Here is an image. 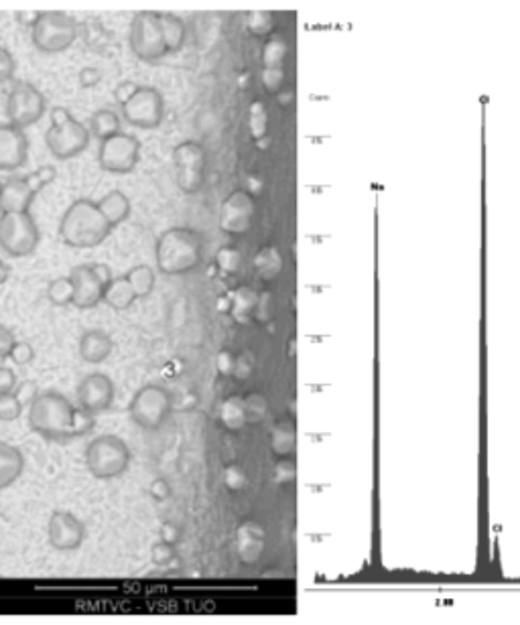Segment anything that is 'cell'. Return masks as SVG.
I'll return each mask as SVG.
<instances>
[{
  "mask_svg": "<svg viewBox=\"0 0 520 625\" xmlns=\"http://www.w3.org/2000/svg\"><path fill=\"white\" fill-rule=\"evenodd\" d=\"M128 43L133 53L143 61H157L169 53L157 11H139L133 17Z\"/></svg>",
  "mask_w": 520,
  "mask_h": 625,
  "instance_id": "ba28073f",
  "label": "cell"
},
{
  "mask_svg": "<svg viewBox=\"0 0 520 625\" xmlns=\"http://www.w3.org/2000/svg\"><path fill=\"white\" fill-rule=\"evenodd\" d=\"M155 258L163 274L189 272L202 260V238L189 228H171L159 236Z\"/></svg>",
  "mask_w": 520,
  "mask_h": 625,
  "instance_id": "3957f363",
  "label": "cell"
},
{
  "mask_svg": "<svg viewBox=\"0 0 520 625\" xmlns=\"http://www.w3.org/2000/svg\"><path fill=\"white\" fill-rule=\"evenodd\" d=\"M31 39L43 53H61L78 39V23L61 11H43L31 29Z\"/></svg>",
  "mask_w": 520,
  "mask_h": 625,
  "instance_id": "8992f818",
  "label": "cell"
},
{
  "mask_svg": "<svg viewBox=\"0 0 520 625\" xmlns=\"http://www.w3.org/2000/svg\"><path fill=\"white\" fill-rule=\"evenodd\" d=\"M35 197L25 177H11L0 183V214H25Z\"/></svg>",
  "mask_w": 520,
  "mask_h": 625,
  "instance_id": "ffe728a7",
  "label": "cell"
},
{
  "mask_svg": "<svg viewBox=\"0 0 520 625\" xmlns=\"http://www.w3.org/2000/svg\"><path fill=\"white\" fill-rule=\"evenodd\" d=\"M92 268H94V272L98 274V279H100V281L104 283V287H106V285H108V283H110V281L114 279V276H112V272H110V268H108L106 264L94 262V264H92Z\"/></svg>",
  "mask_w": 520,
  "mask_h": 625,
  "instance_id": "db71d44e",
  "label": "cell"
},
{
  "mask_svg": "<svg viewBox=\"0 0 520 625\" xmlns=\"http://www.w3.org/2000/svg\"><path fill=\"white\" fill-rule=\"evenodd\" d=\"M29 141L25 130L3 124L0 126V171H17L27 163Z\"/></svg>",
  "mask_w": 520,
  "mask_h": 625,
  "instance_id": "e0dca14e",
  "label": "cell"
},
{
  "mask_svg": "<svg viewBox=\"0 0 520 625\" xmlns=\"http://www.w3.org/2000/svg\"><path fill=\"white\" fill-rule=\"evenodd\" d=\"M55 177H57L55 167H51V165H43V167H39L37 171H33L31 175H27L25 179H27L29 187L33 189V193L37 195V193H39V191H43L47 185H51V183L55 181Z\"/></svg>",
  "mask_w": 520,
  "mask_h": 625,
  "instance_id": "f35d334b",
  "label": "cell"
},
{
  "mask_svg": "<svg viewBox=\"0 0 520 625\" xmlns=\"http://www.w3.org/2000/svg\"><path fill=\"white\" fill-rule=\"evenodd\" d=\"M33 358H35V350L27 341H15L13 350L9 354L11 362H15L17 366H27L33 362Z\"/></svg>",
  "mask_w": 520,
  "mask_h": 625,
  "instance_id": "b9f144b4",
  "label": "cell"
},
{
  "mask_svg": "<svg viewBox=\"0 0 520 625\" xmlns=\"http://www.w3.org/2000/svg\"><path fill=\"white\" fill-rule=\"evenodd\" d=\"M17 388V376L11 368L0 366V394H9L15 392Z\"/></svg>",
  "mask_w": 520,
  "mask_h": 625,
  "instance_id": "f907efd6",
  "label": "cell"
},
{
  "mask_svg": "<svg viewBox=\"0 0 520 625\" xmlns=\"http://www.w3.org/2000/svg\"><path fill=\"white\" fill-rule=\"evenodd\" d=\"M171 408H173V402H171L169 392L161 386L149 384L137 390L133 400H130L128 412H130V419H133L141 429L155 431L167 421Z\"/></svg>",
  "mask_w": 520,
  "mask_h": 625,
  "instance_id": "9c48e42d",
  "label": "cell"
},
{
  "mask_svg": "<svg viewBox=\"0 0 520 625\" xmlns=\"http://www.w3.org/2000/svg\"><path fill=\"white\" fill-rule=\"evenodd\" d=\"M220 423L230 431H240L248 423L246 402L240 396H230L220 406Z\"/></svg>",
  "mask_w": 520,
  "mask_h": 625,
  "instance_id": "83f0119b",
  "label": "cell"
},
{
  "mask_svg": "<svg viewBox=\"0 0 520 625\" xmlns=\"http://www.w3.org/2000/svg\"><path fill=\"white\" fill-rule=\"evenodd\" d=\"M149 496H151L155 502H165V500H169V496H171L169 483H167L163 477H157V479L149 485Z\"/></svg>",
  "mask_w": 520,
  "mask_h": 625,
  "instance_id": "f6af8a7d",
  "label": "cell"
},
{
  "mask_svg": "<svg viewBox=\"0 0 520 625\" xmlns=\"http://www.w3.org/2000/svg\"><path fill=\"white\" fill-rule=\"evenodd\" d=\"M159 21H161V31H163L167 51L169 53L179 51L187 37L185 23L177 15H171V13H159Z\"/></svg>",
  "mask_w": 520,
  "mask_h": 625,
  "instance_id": "f1b7e54d",
  "label": "cell"
},
{
  "mask_svg": "<svg viewBox=\"0 0 520 625\" xmlns=\"http://www.w3.org/2000/svg\"><path fill=\"white\" fill-rule=\"evenodd\" d=\"M11 276V268L5 260H0V285H5Z\"/></svg>",
  "mask_w": 520,
  "mask_h": 625,
  "instance_id": "9f6ffc18",
  "label": "cell"
},
{
  "mask_svg": "<svg viewBox=\"0 0 520 625\" xmlns=\"http://www.w3.org/2000/svg\"><path fill=\"white\" fill-rule=\"evenodd\" d=\"M236 550L240 554V561L254 563L260 557V550H263V532H260V528L254 524L240 526L236 534Z\"/></svg>",
  "mask_w": 520,
  "mask_h": 625,
  "instance_id": "d4e9b609",
  "label": "cell"
},
{
  "mask_svg": "<svg viewBox=\"0 0 520 625\" xmlns=\"http://www.w3.org/2000/svg\"><path fill=\"white\" fill-rule=\"evenodd\" d=\"M295 445V431L291 425H277L273 429V449L279 453V455H287L291 453Z\"/></svg>",
  "mask_w": 520,
  "mask_h": 625,
  "instance_id": "d590c367",
  "label": "cell"
},
{
  "mask_svg": "<svg viewBox=\"0 0 520 625\" xmlns=\"http://www.w3.org/2000/svg\"><path fill=\"white\" fill-rule=\"evenodd\" d=\"M51 128L45 132V145L49 153L59 159L68 161L82 155L90 145V130L76 120L70 110L61 106L51 110Z\"/></svg>",
  "mask_w": 520,
  "mask_h": 625,
  "instance_id": "277c9868",
  "label": "cell"
},
{
  "mask_svg": "<svg viewBox=\"0 0 520 625\" xmlns=\"http://www.w3.org/2000/svg\"><path fill=\"white\" fill-rule=\"evenodd\" d=\"M216 366H218V372H220L222 376H234V370H236V356L224 350V352L218 354Z\"/></svg>",
  "mask_w": 520,
  "mask_h": 625,
  "instance_id": "c3c4849f",
  "label": "cell"
},
{
  "mask_svg": "<svg viewBox=\"0 0 520 625\" xmlns=\"http://www.w3.org/2000/svg\"><path fill=\"white\" fill-rule=\"evenodd\" d=\"M248 124H250V132L254 143L260 149H267L271 145L269 138V110L263 102H252L248 108Z\"/></svg>",
  "mask_w": 520,
  "mask_h": 625,
  "instance_id": "4316f807",
  "label": "cell"
},
{
  "mask_svg": "<svg viewBox=\"0 0 520 625\" xmlns=\"http://www.w3.org/2000/svg\"><path fill=\"white\" fill-rule=\"evenodd\" d=\"M25 457L19 447L0 441V492L11 488V485L23 475Z\"/></svg>",
  "mask_w": 520,
  "mask_h": 625,
  "instance_id": "7402d4cb",
  "label": "cell"
},
{
  "mask_svg": "<svg viewBox=\"0 0 520 625\" xmlns=\"http://www.w3.org/2000/svg\"><path fill=\"white\" fill-rule=\"evenodd\" d=\"M47 540L55 550H76L86 540V526L70 512H53L47 524Z\"/></svg>",
  "mask_w": 520,
  "mask_h": 625,
  "instance_id": "5bb4252c",
  "label": "cell"
},
{
  "mask_svg": "<svg viewBox=\"0 0 520 625\" xmlns=\"http://www.w3.org/2000/svg\"><path fill=\"white\" fill-rule=\"evenodd\" d=\"M39 246V226L25 214H0V248L13 258L29 256Z\"/></svg>",
  "mask_w": 520,
  "mask_h": 625,
  "instance_id": "52a82bcc",
  "label": "cell"
},
{
  "mask_svg": "<svg viewBox=\"0 0 520 625\" xmlns=\"http://www.w3.org/2000/svg\"><path fill=\"white\" fill-rule=\"evenodd\" d=\"M94 416L92 412L84 410V408H76V416H74V431H76V437H82V435H88L92 429H94Z\"/></svg>",
  "mask_w": 520,
  "mask_h": 625,
  "instance_id": "ee69618b",
  "label": "cell"
},
{
  "mask_svg": "<svg viewBox=\"0 0 520 625\" xmlns=\"http://www.w3.org/2000/svg\"><path fill=\"white\" fill-rule=\"evenodd\" d=\"M224 483L226 488L232 490V492H240L244 485H246V473L238 467V465H230L226 467L224 471Z\"/></svg>",
  "mask_w": 520,
  "mask_h": 625,
  "instance_id": "7bdbcfd3",
  "label": "cell"
},
{
  "mask_svg": "<svg viewBox=\"0 0 520 625\" xmlns=\"http://www.w3.org/2000/svg\"><path fill=\"white\" fill-rule=\"evenodd\" d=\"M15 394H17V398L21 400L23 406H29V404L37 398L39 390H37V384H35V382H21V384H17Z\"/></svg>",
  "mask_w": 520,
  "mask_h": 625,
  "instance_id": "7dc6e473",
  "label": "cell"
},
{
  "mask_svg": "<svg viewBox=\"0 0 520 625\" xmlns=\"http://www.w3.org/2000/svg\"><path fill=\"white\" fill-rule=\"evenodd\" d=\"M39 15L41 13H37V11H21V13H17V19H19L21 25H29L33 29V25L37 23Z\"/></svg>",
  "mask_w": 520,
  "mask_h": 625,
  "instance_id": "11a10c76",
  "label": "cell"
},
{
  "mask_svg": "<svg viewBox=\"0 0 520 625\" xmlns=\"http://www.w3.org/2000/svg\"><path fill=\"white\" fill-rule=\"evenodd\" d=\"M15 341H17V339H15L13 331H11V329H7L5 325H0V362L9 358V354H11V350H13Z\"/></svg>",
  "mask_w": 520,
  "mask_h": 625,
  "instance_id": "bcb514c9",
  "label": "cell"
},
{
  "mask_svg": "<svg viewBox=\"0 0 520 625\" xmlns=\"http://www.w3.org/2000/svg\"><path fill=\"white\" fill-rule=\"evenodd\" d=\"M179 538H181V530H179L175 524L165 522V524L161 526V530H159V540L169 542V544H177Z\"/></svg>",
  "mask_w": 520,
  "mask_h": 625,
  "instance_id": "816d5d0a",
  "label": "cell"
},
{
  "mask_svg": "<svg viewBox=\"0 0 520 625\" xmlns=\"http://www.w3.org/2000/svg\"><path fill=\"white\" fill-rule=\"evenodd\" d=\"M114 350V341L106 331L90 329L80 337L78 352L86 364H102L110 358Z\"/></svg>",
  "mask_w": 520,
  "mask_h": 625,
  "instance_id": "44dd1931",
  "label": "cell"
},
{
  "mask_svg": "<svg viewBox=\"0 0 520 625\" xmlns=\"http://www.w3.org/2000/svg\"><path fill=\"white\" fill-rule=\"evenodd\" d=\"M112 232V226L102 216L100 207L92 199H78L63 212L59 222V236L70 248H96Z\"/></svg>",
  "mask_w": 520,
  "mask_h": 625,
  "instance_id": "6da1fadb",
  "label": "cell"
},
{
  "mask_svg": "<svg viewBox=\"0 0 520 625\" xmlns=\"http://www.w3.org/2000/svg\"><path fill=\"white\" fill-rule=\"evenodd\" d=\"M124 276H126V281L130 283V287H133L137 299L149 297V295L153 293L157 276H155V270H153L151 266L139 264V266H135V268H130Z\"/></svg>",
  "mask_w": 520,
  "mask_h": 625,
  "instance_id": "f546056e",
  "label": "cell"
},
{
  "mask_svg": "<svg viewBox=\"0 0 520 625\" xmlns=\"http://www.w3.org/2000/svg\"><path fill=\"white\" fill-rule=\"evenodd\" d=\"M86 465L96 479H114L130 467V449L116 435H100L86 447Z\"/></svg>",
  "mask_w": 520,
  "mask_h": 625,
  "instance_id": "5b68a950",
  "label": "cell"
},
{
  "mask_svg": "<svg viewBox=\"0 0 520 625\" xmlns=\"http://www.w3.org/2000/svg\"><path fill=\"white\" fill-rule=\"evenodd\" d=\"M246 402V412H248V423H258L267 412V400L258 394H252L244 398Z\"/></svg>",
  "mask_w": 520,
  "mask_h": 625,
  "instance_id": "60d3db41",
  "label": "cell"
},
{
  "mask_svg": "<svg viewBox=\"0 0 520 625\" xmlns=\"http://www.w3.org/2000/svg\"><path fill=\"white\" fill-rule=\"evenodd\" d=\"M137 84H133V82H124V84H120V86H116V90H114V100L122 106L130 96H133L135 92H137Z\"/></svg>",
  "mask_w": 520,
  "mask_h": 625,
  "instance_id": "f5cc1de1",
  "label": "cell"
},
{
  "mask_svg": "<svg viewBox=\"0 0 520 625\" xmlns=\"http://www.w3.org/2000/svg\"><path fill=\"white\" fill-rule=\"evenodd\" d=\"M70 279L74 285V303L78 309H92L104 301V283L98 279L92 264H80L72 268Z\"/></svg>",
  "mask_w": 520,
  "mask_h": 625,
  "instance_id": "d6986e66",
  "label": "cell"
},
{
  "mask_svg": "<svg viewBox=\"0 0 520 625\" xmlns=\"http://www.w3.org/2000/svg\"><path fill=\"white\" fill-rule=\"evenodd\" d=\"M23 404L21 400L17 398L15 392H9V394H0V421L3 423H13L17 421L19 416L23 414Z\"/></svg>",
  "mask_w": 520,
  "mask_h": 625,
  "instance_id": "e575fe53",
  "label": "cell"
},
{
  "mask_svg": "<svg viewBox=\"0 0 520 625\" xmlns=\"http://www.w3.org/2000/svg\"><path fill=\"white\" fill-rule=\"evenodd\" d=\"M100 80H102V72L96 67H84L78 76V82L82 88H94L100 84Z\"/></svg>",
  "mask_w": 520,
  "mask_h": 625,
  "instance_id": "681fc988",
  "label": "cell"
},
{
  "mask_svg": "<svg viewBox=\"0 0 520 625\" xmlns=\"http://www.w3.org/2000/svg\"><path fill=\"white\" fill-rule=\"evenodd\" d=\"M216 264H218V268L222 272L234 274V272H238V268L242 264V254L236 248H232V246H224L216 254Z\"/></svg>",
  "mask_w": 520,
  "mask_h": 625,
  "instance_id": "8d00e7d4",
  "label": "cell"
},
{
  "mask_svg": "<svg viewBox=\"0 0 520 625\" xmlns=\"http://www.w3.org/2000/svg\"><path fill=\"white\" fill-rule=\"evenodd\" d=\"M137 301V295L126 281V276H116L104 289V303L116 311H124Z\"/></svg>",
  "mask_w": 520,
  "mask_h": 625,
  "instance_id": "484cf974",
  "label": "cell"
},
{
  "mask_svg": "<svg viewBox=\"0 0 520 625\" xmlns=\"http://www.w3.org/2000/svg\"><path fill=\"white\" fill-rule=\"evenodd\" d=\"M254 216V201L246 191H234L222 205L220 228L226 234H244Z\"/></svg>",
  "mask_w": 520,
  "mask_h": 625,
  "instance_id": "ac0fdd59",
  "label": "cell"
},
{
  "mask_svg": "<svg viewBox=\"0 0 520 625\" xmlns=\"http://www.w3.org/2000/svg\"><path fill=\"white\" fill-rule=\"evenodd\" d=\"M254 266H256L258 274L263 276L265 281H271L283 270V256H281V252L277 248L267 246V248H263L254 256Z\"/></svg>",
  "mask_w": 520,
  "mask_h": 625,
  "instance_id": "1f68e13d",
  "label": "cell"
},
{
  "mask_svg": "<svg viewBox=\"0 0 520 625\" xmlns=\"http://www.w3.org/2000/svg\"><path fill=\"white\" fill-rule=\"evenodd\" d=\"M47 112L45 96L31 84H15L7 96V118L9 124L25 130L37 124Z\"/></svg>",
  "mask_w": 520,
  "mask_h": 625,
  "instance_id": "8fae6325",
  "label": "cell"
},
{
  "mask_svg": "<svg viewBox=\"0 0 520 625\" xmlns=\"http://www.w3.org/2000/svg\"><path fill=\"white\" fill-rule=\"evenodd\" d=\"M289 43L281 35H271L263 47V86L267 92H279L285 82V57Z\"/></svg>",
  "mask_w": 520,
  "mask_h": 625,
  "instance_id": "2e32d148",
  "label": "cell"
},
{
  "mask_svg": "<svg viewBox=\"0 0 520 625\" xmlns=\"http://www.w3.org/2000/svg\"><path fill=\"white\" fill-rule=\"evenodd\" d=\"M175 179L185 193L200 191L206 179V151L200 143L185 141L173 151Z\"/></svg>",
  "mask_w": 520,
  "mask_h": 625,
  "instance_id": "7c38bea8",
  "label": "cell"
},
{
  "mask_svg": "<svg viewBox=\"0 0 520 625\" xmlns=\"http://www.w3.org/2000/svg\"><path fill=\"white\" fill-rule=\"evenodd\" d=\"M273 13L269 11H252L246 21V29L256 37H267L273 31Z\"/></svg>",
  "mask_w": 520,
  "mask_h": 625,
  "instance_id": "836d02e7",
  "label": "cell"
},
{
  "mask_svg": "<svg viewBox=\"0 0 520 625\" xmlns=\"http://www.w3.org/2000/svg\"><path fill=\"white\" fill-rule=\"evenodd\" d=\"M175 557H177L175 544H169V542L159 540V542H155L153 548H151V561H153L155 567L165 569V567H169V565L175 561Z\"/></svg>",
  "mask_w": 520,
  "mask_h": 625,
  "instance_id": "74e56055",
  "label": "cell"
},
{
  "mask_svg": "<svg viewBox=\"0 0 520 625\" xmlns=\"http://www.w3.org/2000/svg\"><path fill=\"white\" fill-rule=\"evenodd\" d=\"M258 295L256 291H252L250 287H238L236 291H232L226 297L228 303V313L238 321V323H246L252 319V315L256 313L258 307Z\"/></svg>",
  "mask_w": 520,
  "mask_h": 625,
  "instance_id": "603a6c76",
  "label": "cell"
},
{
  "mask_svg": "<svg viewBox=\"0 0 520 625\" xmlns=\"http://www.w3.org/2000/svg\"><path fill=\"white\" fill-rule=\"evenodd\" d=\"M122 132V122L120 116L114 110H98L92 114L90 120V134H94L100 141Z\"/></svg>",
  "mask_w": 520,
  "mask_h": 625,
  "instance_id": "4dcf8cb0",
  "label": "cell"
},
{
  "mask_svg": "<svg viewBox=\"0 0 520 625\" xmlns=\"http://www.w3.org/2000/svg\"><path fill=\"white\" fill-rule=\"evenodd\" d=\"M47 299L55 307H68L74 303V285L70 276H59L47 287Z\"/></svg>",
  "mask_w": 520,
  "mask_h": 625,
  "instance_id": "d6a6232c",
  "label": "cell"
},
{
  "mask_svg": "<svg viewBox=\"0 0 520 625\" xmlns=\"http://www.w3.org/2000/svg\"><path fill=\"white\" fill-rule=\"evenodd\" d=\"M96 203H98V207H100L102 216L108 220V224H110L112 228L120 226V224L126 222L128 216H130V199H128L122 191H118V189L106 193V195H104L100 201H96Z\"/></svg>",
  "mask_w": 520,
  "mask_h": 625,
  "instance_id": "cb8c5ba5",
  "label": "cell"
},
{
  "mask_svg": "<svg viewBox=\"0 0 520 625\" xmlns=\"http://www.w3.org/2000/svg\"><path fill=\"white\" fill-rule=\"evenodd\" d=\"M29 408V427L51 441H68L76 437L74 404L59 392H39Z\"/></svg>",
  "mask_w": 520,
  "mask_h": 625,
  "instance_id": "7a4b0ae2",
  "label": "cell"
},
{
  "mask_svg": "<svg viewBox=\"0 0 520 625\" xmlns=\"http://www.w3.org/2000/svg\"><path fill=\"white\" fill-rule=\"evenodd\" d=\"M114 402V382L100 372L88 374L80 384H78V404L80 408L100 414L106 412Z\"/></svg>",
  "mask_w": 520,
  "mask_h": 625,
  "instance_id": "9a60e30c",
  "label": "cell"
},
{
  "mask_svg": "<svg viewBox=\"0 0 520 625\" xmlns=\"http://www.w3.org/2000/svg\"><path fill=\"white\" fill-rule=\"evenodd\" d=\"M165 114V102L159 90L139 86L137 92L122 104V116L137 128H157Z\"/></svg>",
  "mask_w": 520,
  "mask_h": 625,
  "instance_id": "4fadbf2b",
  "label": "cell"
},
{
  "mask_svg": "<svg viewBox=\"0 0 520 625\" xmlns=\"http://www.w3.org/2000/svg\"><path fill=\"white\" fill-rule=\"evenodd\" d=\"M17 74V61L7 47H0V86L9 84Z\"/></svg>",
  "mask_w": 520,
  "mask_h": 625,
  "instance_id": "ab89813d",
  "label": "cell"
},
{
  "mask_svg": "<svg viewBox=\"0 0 520 625\" xmlns=\"http://www.w3.org/2000/svg\"><path fill=\"white\" fill-rule=\"evenodd\" d=\"M141 157L139 138L126 132H118L100 143L98 163L108 173H130L135 171Z\"/></svg>",
  "mask_w": 520,
  "mask_h": 625,
  "instance_id": "30bf717a",
  "label": "cell"
}]
</instances>
